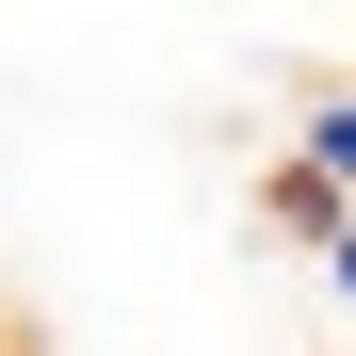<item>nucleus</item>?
<instances>
[{"label":"nucleus","mask_w":356,"mask_h":356,"mask_svg":"<svg viewBox=\"0 0 356 356\" xmlns=\"http://www.w3.org/2000/svg\"><path fill=\"white\" fill-rule=\"evenodd\" d=\"M340 211H356V195H340V178H324V162H291V146L259 162V227H275V243H291V259H308V243H324V227H340Z\"/></svg>","instance_id":"f257e3e1"},{"label":"nucleus","mask_w":356,"mask_h":356,"mask_svg":"<svg viewBox=\"0 0 356 356\" xmlns=\"http://www.w3.org/2000/svg\"><path fill=\"white\" fill-rule=\"evenodd\" d=\"M291 162H324L340 195H356V65H340V81H308V97H291Z\"/></svg>","instance_id":"f03ea898"},{"label":"nucleus","mask_w":356,"mask_h":356,"mask_svg":"<svg viewBox=\"0 0 356 356\" xmlns=\"http://www.w3.org/2000/svg\"><path fill=\"white\" fill-rule=\"evenodd\" d=\"M308 259H324V291H340V308H356V211L324 227V243H308Z\"/></svg>","instance_id":"7ed1b4c3"},{"label":"nucleus","mask_w":356,"mask_h":356,"mask_svg":"<svg viewBox=\"0 0 356 356\" xmlns=\"http://www.w3.org/2000/svg\"><path fill=\"white\" fill-rule=\"evenodd\" d=\"M0 356H17V340H0Z\"/></svg>","instance_id":"20e7f679"}]
</instances>
